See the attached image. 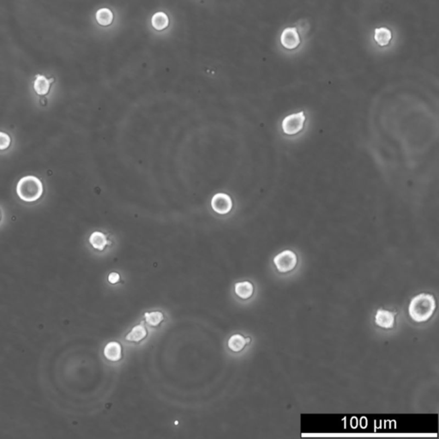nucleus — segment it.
<instances>
[{
    "label": "nucleus",
    "instance_id": "5",
    "mask_svg": "<svg viewBox=\"0 0 439 439\" xmlns=\"http://www.w3.org/2000/svg\"><path fill=\"white\" fill-rule=\"evenodd\" d=\"M211 206L214 211H216L217 213L225 215L232 210V199L227 194L218 193L214 196L211 200Z\"/></svg>",
    "mask_w": 439,
    "mask_h": 439
},
{
    "label": "nucleus",
    "instance_id": "7",
    "mask_svg": "<svg viewBox=\"0 0 439 439\" xmlns=\"http://www.w3.org/2000/svg\"><path fill=\"white\" fill-rule=\"evenodd\" d=\"M395 314L391 311L379 310L376 314V323L384 329H391L394 326Z\"/></svg>",
    "mask_w": 439,
    "mask_h": 439
},
{
    "label": "nucleus",
    "instance_id": "16",
    "mask_svg": "<svg viewBox=\"0 0 439 439\" xmlns=\"http://www.w3.org/2000/svg\"><path fill=\"white\" fill-rule=\"evenodd\" d=\"M246 344V339L241 335H233L228 340V348L233 352H240Z\"/></svg>",
    "mask_w": 439,
    "mask_h": 439
},
{
    "label": "nucleus",
    "instance_id": "1",
    "mask_svg": "<svg viewBox=\"0 0 439 439\" xmlns=\"http://www.w3.org/2000/svg\"><path fill=\"white\" fill-rule=\"evenodd\" d=\"M436 309L434 297L428 293H421L412 299L409 305V315L413 320L422 323L428 320Z\"/></svg>",
    "mask_w": 439,
    "mask_h": 439
},
{
    "label": "nucleus",
    "instance_id": "3",
    "mask_svg": "<svg viewBox=\"0 0 439 439\" xmlns=\"http://www.w3.org/2000/svg\"><path fill=\"white\" fill-rule=\"evenodd\" d=\"M305 122V116L304 112L293 113L286 117L282 120L281 127L285 134L288 136L298 134L304 128Z\"/></svg>",
    "mask_w": 439,
    "mask_h": 439
},
{
    "label": "nucleus",
    "instance_id": "4",
    "mask_svg": "<svg viewBox=\"0 0 439 439\" xmlns=\"http://www.w3.org/2000/svg\"><path fill=\"white\" fill-rule=\"evenodd\" d=\"M297 256L292 250H283L274 256V262L278 270L282 273L291 271L297 264Z\"/></svg>",
    "mask_w": 439,
    "mask_h": 439
},
{
    "label": "nucleus",
    "instance_id": "12",
    "mask_svg": "<svg viewBox=\"0 0 439 439\" xmlns=\"http://www.w3.org/2000/svg\"><path fill=\"white\" fill-rule=\"evenodd\" d=\"M147 334L148 332L145 327L142 324H138L131 329V332L129 333L125 339L129 342H139L146 337Z\"/></svg>",
    "mask_w": 439,
    "mask_h": 439
},
{
    "label": "nucleus",
    "instance_id": "17",
    "mask_svg": "<svg viewBox=\"0 0 439 439\" xmlns=\"http://www.w3.org/2000/svg\"><path fill=\"white\" fill-rule=\"evenodd\" d=\"M144 316H145V320L147 323H149L150 326L153 327L158 326L159 324L162 323L164 319L163 314L160 311H153L150 313L146 312Z\"/></svg>",
    "mask_w": 439,
    "mask_h": 439
},
{
    "label": "nucleus",
    "instance_id": "8",
    "mask_svg": "<svg viewBox=\"0 0 439 439\" xmlns=\"http://www.w3.org/2000/svg\"><path fill=\"white\" fill-rule=\"evenodd\" d=\"M104 355L111 361H119L122 357V348L119 342H112L105 347Z\"/></svg>",
    "mask_w": 439,
    "mask_h": 439
},
{
    "label": "nucleus",
    "instance_id": "10",
    "mask_svg": "<svg viewBox=\"0 0 439 439\" xmlns=\"http://www.w3.org/2000/svg\"><path fill=\"white\" fill-rule=\"evenodd\" d=\"M392 39V33L387 27H381L376 28L374 40L379 46H387Z\"/></svg>",
    "mask_w": 439,
    "mask_h": 439
},
{
    "label": "nucleus",
    "instance_id": "20",
    "mask_svg": "<svg viewBox=\"0 0 439 439\" xmlns=\"http://www.w3.org/2000/svg\"><path fill=\"white\" fill-rule=\"evenodd\" d=\"M250 338H246L247 344H248V343H250Z\"/></svg>",
    "mask_w": 439,
    "mask_h": 439
},
{
    "label": "nucleus",
    "instance_id": "18",
    "mask_svg": "<svg viewBox=\"0 0 439 439\" xmlns=\"http://www.w3.org/2000/svg\"><path fill=\"white\" fill-rule=\"evenodd\" d=\"M10 145V137L9 135L0 131V150H6Z\"/></svg>",
    "mask_w": 439,
    "mask_h": 439
},
{
    "label": "nucleus",
    "instance_id": "2",
    "mask_svg": "<svg viewBox=\"0 0 439 439\" xmlns=\"http://www.w3.org/2000/svg\"><path fill=\"white\" fill-rule=\"evenodd\" d=\"M16 193L22 201L27 203L37 201L43 194L42 183L34 176H25L19 180L16 186Z\"/></svg>",
    "mask_w": 439,
    "mask_h": 439
},
{
    "label": "nucleus",
    "instance_id": "13",
    "mask_svg": "<svg viewBox=\"0 0 439 439\" xmlns=\"http://www.w3.org/2000/svg\"><path fill=\"white\" fill-rule=\"evenodd\" d=\"M89 242L92 246L99 250H103L107 244H111L109 241H107L106 236L101 232H93L89 238Z\"/></svg>",
    "mask_w": 439,
    "mask_h": 439
},
{
    "label": "nucleus",
    "instance_id": "15",
    "mask_svg": "<svg viewBox=\"0 0 439 439\" xmlns=\"http://www.w3.org/2000/svg\"><path fill=\"white\" fill-rule=\"evenodd\" d=\"M152 26L156 30H163L168 27L169 24V19L168 15L163 12L156 13L153 15Z\"/></svg>",
    "mask_w": 439,
    "mask_h": 439
},
{
    "label": "nucleus",
    "instance_id": "11",
    "mask_svg": "<svg viewBox=\"0 0 439 439\" xmlns=\"http://www.w3.org/2000/svg\"><path fill=\"white\" fill-rule=\"evenodd\" d=\"M253 285L249 281L235 284V293L241 299H249L253 294Z\"/></svg>",
    "mask_w": 439,
    "mask_h": 439
},
{
    "label": "nucleus",
    "instance_id": "9",
    "mask_svg": "<svg viewBox=\"0 0 439 439\" xmlns=\"http://www.w3.org/2000/svg\"><path fill=\"white\" fill-rule=\"evenodd\" d=\"M53 82H54L53 78L47 79L45 76L37 75L34 82V89L36 92L37 95H45L48 94L51 84Z\"/></svg>",
    "mask_w": 439,
    "mask_h": 439
},
{
    "label": "nucleus",
    "instance_id": "6",
    "mask_svg": "<svg viewBox=\"0 0 439 439\" xmlns=\"http://www.w3.org/2000/svg\"><path fill=\"white\" fill-rule=\"evenodd\" d=\"M281 45L287 49L293 50L300 44V36L295 27H286L281 35Z\"/></svg>",
    "mask_w": 439,
    "mask_h": 439
},
{
    "label": "nucleus",
    "instance_id": "14",
    "mask_svg": "<svg viewBox=\"0 0 439 439\" xmlns=\"http://www.w3.org/2000/svg\"><path fill=\"white\" fill-rule=\"evenodd\" d=\"M96 20L101 26H108L113 21V14L109 9L102 8L96 12Z\"/></svg>",
    "mask_w": 439,
    "mask_h": 439
},
{
    "label": "nucleus",
    "instance_id": "21",
    "mask_svg": "<svg viewBox=\"0 0 439 439\" xmlns=\"http://www.w3.org/2000/svg\"><path fill=\"white\" fill-rule=\"evenodd\" d=\"M0 220H1V212H0Z\"/></svg>",
    "mask_w": 439,
    "mask_h": 439
},
{
    "label": "nucleus",
    "instance_id": "19",
    "mask_svg": "<svg viewBox=\"0 0 439 439\" xmlns=\"http://www.w3.org/2000/svg\"><path fill=\"white\" fill-rule=\"evenodd\" d=\"M119 279H120V276H119V274L118 273H115V272H113V273H111L109 274V276H108V281H109L110 283L115 284L117 282H119Z\"/></svg>",
    "mask_w": 439,
    "mask_h": 439
}]
</instances>
